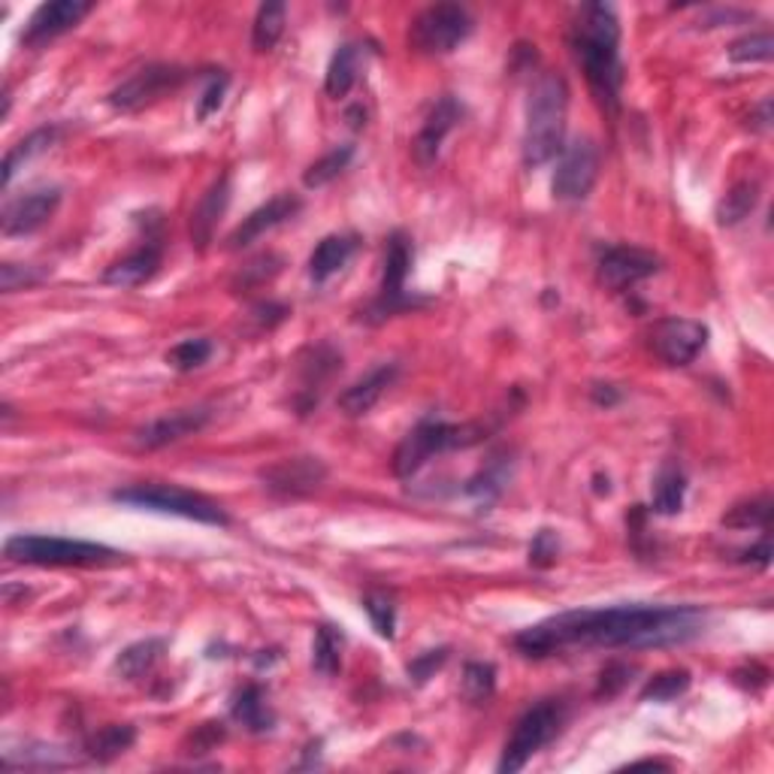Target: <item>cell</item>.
Segmentation results:
<instances>
[{
    "mask_svg": "<svg viewBox=\"0 0 774 774\" xmlns=\"http://www.w3.org/2000/svg\"><path fill=\"white\" fill-rule=\"evenodd\" d=\"M360 64H363V49L358 43H342L336 49L333 59H330V67H327V79H324V92L330 97H346L354 82L360 76Z\"/></svg>",
    "mask_w": 774,
    "mask_h": 774,
    "instance_id": "cell-25",
    "label": "cell"
},
{
    "mask_svg": "<svg viewBox=\"0 0 774 774\" xmlns=\"http://www.w3.org/2000/svg\"><path fill=\"white\" fill-rule=\"evenodd\" d=\"M227 203H231V179L221 176L219 182L200 197V203L191 212V243L197 245V252H206L209 243L215 240V227H219L221 215L227 212Z\"/></svg>",
    "mask_w": 774,
    "mask_h": 774,
    "instance_id": "cell-20",
    "label": "cell"
},
{
    "mask_svg": "<svg viewBox=\"0 0 774 774\" xmlns=\"http://www.w3.org/2000/svg\"><path fill=\"white\" fill-rule=\"evenodd\" d=\"M113 499L121 502V506H130V509L176 515V518L197 520V523H209V527H227L231 523L227 511L221 509L219 502H212V499L200 497L194 490H185V487L176 485H158V481L134 485L125 487V490H116Z\"/></svg>",
    "mask_w": 774,
    "mask_h": 774,
    "instance_id": "cell-6",
    "label": "cell"
},
{
    "mask_svg": "<svg viewBox=\"0 0 774 774\" xmlns=\"http://www.w3.org/2000/svg\"><path fill=\"white\" fill-rule=\"evenodd\" d=\"M396 372H400L396 370V363H384L379 370H372L367 379H360V382H354L351 388H346V391L339 393L336 405H339L348 417L367 415L372 405L379 403L384 393H388V388L396 382Z\"/></svg>",
    "mask_w": 774,
    "mask_h": 774,
    "instance_id": "cell-22",
    "label": "cell"
},
{
    "mask_svg": "<svg viewBox=\"0 0 774 774\" xmlns=\"http://www.w3.org/2000/svg\"><path fill=\"white\" fill-rule=\"evenodd\" d=\"M774 55V40L772 31H756V34H748L735 40L729 46V59L735 64H760V61H772Z\"/></svg>",
    "mask_w": 774,
    "mask_h": 774,
    "instance_id": "cell-37",
    "label": "cell"
},
{
    "mask_svg": "<svg viewBox=\"0 0 774 774\" xmlns=\"http://www.w3.org/2000/svg\"><path fill=\"white\" fill-rule=\"evenodd\" d=\"M448 662V647H439V650H427V654H421V657H415L412 662H409V681L412 683H427L436 671L442 669Z\"/></svg>",
    "mask_w": 774,
    "mask_h": 774,
    "instance_id": "cell-43",
    "label": "cell"
},
{
    "mask_svg": "<svg viewBox=\"0 0 774 774\" xmlns=\"http://www.w3.org/2000/svg\"><path fill=\"white\" fill-rule=\"evenodd\" d=\"M768 520H772V499H751L744 506H735L729 511L723 523L727 527H735V530H748V527H760V530H768Z\"/></svg>",
    "mask_w": 774,
    "mask_h": 774,
    "instance_id": "cell-39",
    "label": "cell"
},
{
    "mask_svg": "<svg viewBox=\"0 0 774 774\" xmlns=\"http://www.w3.org/2000/svg\"><path fill=\"white\" fill-rule=\"evenodd\" d=\"M572 52L584 67L590 88L608 113H617L624 92V61H621V22L612 7H584L572 31Z\"/></svg>",
    "mask_w": 774,
    "mask_h": 774,
    "instance_id": "cell-2",
    "label": "cell"
},
{
    "mask_svg": "<svg viewBox=\"0 0 774 774\" xmlns=\"http://www.w3.org/2000/svg\"><path fill=\"white\" fill-rule=\"evenodd\" d=\"M46 276H49L46 269H36V266L3 264L0 266V288H3V294H12V290L31 288V285L43 282Z\"/></svg>",
    "mask_w": 774,
    "mask_h": 774,
    "instance_id": "cell-40",
    "label": "cell"
},
{
    "mask_svg": "<svg viewBox=\"0 0 774 774\" xmlns=\"http://www.w3.org/2000/svg\"><path fill=\"white\" fill-rule=\"evenodd\" d=\"M590 396H593V403L605 405V409H608V405H614V403H621V393L614 391L612 384H596V388L590 391Z\"/></svg>",
    "mask_w": 774,
    "mask_h": 774,
    "instance_id": "cell-49",
    "label": "cell"
},
{
    "mask_svg": "<svg viewBox=\"0 0 774 774\" xmlns=\"http://www.w3.org/2000/svg\"><path fill=\"white\" fill-rule=\"evenodd\" d=\"M556 554H560V539H556V532L551 530L536 532V539H532L530 544L532 566H551V563L556 560Z\"/></svg>",
    "mask_w": 774,
    "mask_h": 774,
    "instance_id": "cell-46",
    "label": "cell"
},
{
    "mask_svg": "<svg viewBox=\"0 0 774 774\" xmlns=\"http://www.w3.org/2000/svg\"><path fill=\"white\" fill-rule=\"evenodd\" d=\"M360 248L358 236L351 233H333V236H324L321 243L315 245L312 257H309V278L315 285H324L327 278H333L342 266L354 257V252Z\"/></svg>",
    "mask_w": 774,
    "mask_h": 774,
    "instance_id": "cell-23",
    "label": "cell"
},
{
    "mask_svg": "<svg viewBox=\"0 0 774 774\" xmlns=\"http://www.w3.org/2000/svg\"><path fill=\"white\" fill-rule=\"evenodd\" d=\"M278 269H282V261L273 255H264V257H257V261H252L248 266H243L240 282H243V288H252V285H264V282H269V278L276 276Z\"/></svg>",
    "mask_w": 774,
    "mask_h": 774,
    "instance_id": "cell-45",
    "label": "cell"
},
{
    "mask_svg": "<svg viewBox=\"0 0 774 774\" xmlns=\"http://www.w3.org/2000/svg\"><path fill=\"white\" fill-rule=\"evenodd\" d=\"M231 714L233 720L243 723L248 732H266V729H273V723H276V717H273V711L266 706V693L261 683H248V687H243V690L236 693Z\"/></svg>",
    "mask_w": 774,
    "mask_h": 774,
    "instance_id": "cell-26",
    "label": "cell"
},
{
    "mask_svg": "<svg viewBox=\"0 0 774 774\" xmlns=\"http://www.w3.org/2000/svg\"><path fill=\"white\" fill-rule=\"evenodd\" d=\"M185 79L188 73L176 64H149L109 92V106L118 113H139V109L163 100L176 88H182Z\"/></svg>",
    "mask_w": 774,
    "mask_h": 774,
    "instance_id": "cell-9",
    "label": "cell"
},
{
    "mask_svg": "<svg viewBox=\"0 0 774 774\" xmlns=\"http://www.w3.org/2000/svg\"><path fill=\"white\" fill-rule=\"evenodd\" d=\"M629 675H633V666H626V662H608L605 669H602L600 675V687H596V696H605V699H612V696H617L621 690H624L626 683H629Z\"/></svg>",
    "mask_w": 774,
    "mask_h": 774,
    "instance_id": "cell-44",
    "label": "cell"
},
{
    "mask_svg": "<svg viewBox=\"0 0 774 774\" xmlns=\"http://www.w3.org/2000/svg\"><path fill=\"white\" fill-rule=\"evenodd\" d=\"M657 273L659 257L654 252H647V248H638V245H612V248L602 252L600 266H596L600 282L614 294L633 288V285L657 276Z\"/></svg>",
    "mask_w": 774,
    "mask_h": 774,
    "instance_id": "cell-13",
    "label": "cell"
},
{
    "mask_svg": "<svg viewBox=\"0 0 774 774\" xmlns=\"http://www.w3.org/2000/svg\"><path fill=\"white\" fill-rule=\"evenodd\" d=\"M412 269V243L403 231H396L388 236V248H384V273H382V290L370 306L367 318L370 321H384L391 315L403 312L412 306V300L405 297V278Z\"/></svg>",
    "mask_w": 774,
    "mask_h": 774,
    "instance_id": "cell-10",
    "label": "cell"
},
{
    "mask_svg": "<svg viewBox=\"0 0 774 774\" xmlns=\"http://www.w3.org/2000/svg\"><path fill=\"white\" fill-rule=\"evenodd\" d=\"M161 243L149 240L146 245H139L137 252H130L128 257H121V261L109 266L104 273V282L113 285V288H139L161 269Z\"/></svg>",
    "mask_w": 774,
    "mask_h": 774,
    "instance_id": "cell-21",
    "label": "cell"
},
{
    "mask_svg": "<svg viewBox=\"0 0 774 774\" xmlns=\"http://www.w3.org/2000/svg\"><path fill=\"white\" fill-rule=\"evenodd\" d=\"M460 121H463L460 100L452 97V94L439 97V100L433 104V109L427 113V118H424L421 130H417L415 149H412L415 151V161L421 163V167H433V163L439 161L445 139H448V134H452Z\"/></svg>",
    "mask_w": 774,
    "mask_h": 774,
    "instance_id": "cell-17",
    "label": "cell"
},
{
    "mask_svg": "<svg viewBox=\"0 0 774 774\" xmlns=\"http://www.w3.org/2000/svg\"><path fill=\"white\" fill-rule=\"evenodd\" d=\"M167 650V642L163 638H142V642H134L116 657V671L125 678V681H137L142 675H149L158 659L163 657Z\"/></svg>",
    "mask_w": 774,
    "mask_h": 774,
    "instance_id": "cell-27",
    "label": "cell"
},
{
    "mask_svg": "<svg viewBox=\"0 0 774 774\" xmlns=\"http://www.w3.org/2000/svg\"><path fill=\"white\" fill-rule=\"evenodd\" d=\"M569 116V85L560 73H542L530 88L527 128H523V163L542 167L563 151Z\"/></svg>",
    "mask_w": 774,
    "mask_h": 774,
    "instance_id": "cell-3",
    "label": "cell"
},
{
    "mask_svg": "<svg viewBox=\"0 0 774 774\" xmlns=\"http://www.w3.org/2000/svg\"><path fill=\"white\" fill-rule=\"evenodd\" d=\"M363 612L370 614L372 629L379 633L382 638L391 642L396 636V602L388 590H370L363 596Z\"/></svg>",
    "mask_w": 774,
    "mask_h": 774,
    "instance_id": "cell-36",
    "label": "cell"
},
{
    "mask_svg": "<svg viewBox=\"0 0 774 774\" xmlns=\"http://www.w3.org/2000/svg\"><path fill=\"white\" fill-rule=\"evenodd\" d=\"M303 209V200L297 194H278L273 200H266L264 206H257L255 212H248L236 227L227 236V248L231 252H240L245 245H252L255 240H261L264 233L276 231L278 224L290 221Z\"/></svg>",
    "mask_w": 774,
    "mask_h": 774,
    "instance_id": "cell-19",
    "label": "cell"
},
{
    "mask_svg": "<svg viewBox=\"0 0 774 774\" xmlns=\"http://www.w3.org/2000/svg\"><path fill=\"white\" fill-rule=\"evenodd\" d=\"M473 34V15L457 3H436L417 12L409 28V46L421 55H448Z\"/></svg>",
    "mask_w": 774,
    "mask_h": 774,
    "instance_id": "cell-8",
    "label": "cell"
},
{
    "mask_svg": "<svg viewBox=\"0 0 774 774\" xmlns=\"http://www.w3.org/2000/svg\"><path fill=\"white\" fill-rule=\"evenodd\" d=\"M690 683H693V678H690V671L687 669L659 671V675H654V678L645 683V690H642V702H657V706H666V702H671V699H678V696L687 693V690H690Z\"/></svg>",
    "mask_w": 774,
    "mask_h": 774,
    "instance_id": "cell-33",
    "label": "cell"
},
{
    "mask_svg": "<svg viewBox=\"0 0 774 774\" xmlns=\"http://www.w3.org/2000/svg\"><path fill=\"white\" fill-rule=\"evenodd\" d=\"M3 554L12 563L24 566H104L118 560V551L97 542L64 539V536H40V532H19L3 544Z\"/></svg>",
    "mask_w": 774,
    "mask_h": 774,
    "instance_id": "cell-5",
    "label": "cell"
},
{
    "mask_svg": "<svg viewBox=\"0 0 774 774\" xmlns=\"http://www.w3.org/2000/svg\"><path fill=\"white\" fill-rule=\"evenodd\" d=\"M708 346V327L693 318H666L650 330V351L669 367L693 363Z\"/></svg>",
    "mask_w": 774,
    "mask_h": 774,
    "instance_id": "cell-12",
    "label": "cell"
},
{
    "mask_svg": "<svg viewBox=\"0 0 774 774\" xmlns=\"http://www.w3.org/2000/svg\"><path fill=\"white\" fill-rule=\"evenodd\" d=\"M687 497V478L678 466H662L654 481V511L662 518H671L683 509Z\"/></svg>",
    "mask_w": 774,
    "mask_h": 774,
    "instance_id": "cell-31",
    "label": "cell"
},
{
    "mask_svg": "<svg viewBox=\"0 0 774 774\" xmlns=\"http://www.w3.org/2000/svg\"><path fill=\"white\" fill-rule=\"evenodd\" d=\"M209 412L206 405H197V409H179V412H170V415L155 417L151 424L139 427L134 433V445L142 448V452H155V448H167L173 442L185 439V436H194L200 430L206 427Z\"/></svg>",
    "mask_w": 774,
    "mask_h": 774,
    "instance_id": "cell-18",
    "label": "cell"
},
{
    "mask_svg": "<svg viewBox=\"0 0 774 774\" xmlns=\"http://www.w3.org/2000/svg\"><path fill=\"white\" fill-rule=\"evenodd\" d=\"M61 203V191L59 188H36V191H28V194L15 197L3 206V215H0V231L3 236H31L36 233L43 224H46L55 209Z\"/></svg>",
    "mask_w": 774,
    "mask_h": 774,
    "instance_id": "cell-15",
    "label": "cell"
},
{
    "mask_svg": "<svg viewBox=\"0 0 774 774\" xmlns=\"http://www.w3.org/2000/svg\"><path fill=\"white\" fill-rule=\"evenodd\" d=\"M756 203H760V182H753V179L735 182L717 203V224L720 227H735L751 215Z\"/></svg>",
    "mask_w": 774,
    "mask_h": 774,
    "instance_id": "cell-28",
    "label": "cell"
},
{
    "mask_svg": "<svg viewBox=\"0 0 774 774\" xmlns=\"http://www.w3.org/2000/svg\"><path fill=\"white\" fill-rule=\"evenodd\" d=\"M134 741H137V729L128 727V723H109V727L94 732L88 744H85V751L97 763H113L116 756L134 748Z\"/></svg>",
    "mask_w": 774,
    "mask_h": 774,
    "instance_id": "cell-29",
    "label": "cell"
},
{
    "mask_svg": "<svg viewBox=\"0 0 774 774\" xmlns=\"http://www.w3.org/2000/svg\"><path fill=\"white\" fill-rule=\"evenodd\" d=\"M596 179H600V151L590 139H575L572 146L563 149L560 161H556L551 191L563 203H581V200L590 197Z\"/></svg>",
    "mask_w": 774,
    "mask_h": 774,
    "instance_id": "cell-11",
    "label": "cell"
},
{
    "mask_svg": "<svg viewBox=\"0 0 774 774\" xmlns=\"http://www.w3.org/2000/svg\"><path fill=\"white\" fill-rule=\"evenodd\" d=\"M741 560H744V563H751L753 560V563H760V566L765 569L768 563H772V542H768V539H763V542L756 544V548H748V551L741 554Z\"/></svg>",
    "mask_w": 774,
    "mask_h": 774,
    "instance_id": "cell-48",
    "label": "cell"
},
{
    "mask_svg": "<svg viewBox=\"0 0 774 774\" xmlns=\"http://www.w3.org/2000/svg\"><path fill=\"white\" fill-rule=\"evenodd\" d=\"M285 22H288V7L285 3H278V0L264 3L257 10L255 28H252V46H255V52H261V55L273 52L278 40H282V34H285Z\"/></svg>",
    "mask_w": 774,
    "mask_h": 774,
    "instance_id": "cell-30",
    "label": "cell"
},
{
    "mask_svg": "<svg viewBox=\"0 0 774 774\" xmlns=\"http://www.w3.org/2000/svg\"><path fill=\"white\" fill-rule=\"evenodd\" d=\"M706 626V612L696 605H614L581 608L548 617L515 636L523 657L544 659L566 650H645L687 645Z\"/></svg>",
    "mask_w": 774,
    "mask_h": 774,
    "instance_id": "cell-1",
    "label": "cell"
},
{
    "mask_svg": "<svg viewBox=\"0 0 774 774\" xmlns=\"http://www.w3.org/2000/svg\"><path fill=\"white\" fill-rule=\"evenodd\" d=\"M324 478H327V466L318 457H288V460H278L261 469L264 487L278 497H306L324 485Z\"/></svg>",
    "mask_w": 774,
    "mask_h": 774,
    "instance_id": "cell-16",
    "label": "cell"
},
{
    "mask_svg": "<svg viewBox=\"0 0 774 774\" xmlns=\"http://www.w3.org/2000/svg\"><path fill=\"white\" fill-rule=\"evenodd\" d=\"M751 121H753V128L756 130H768L772 128V100L765 97L763 104L756 106V113L751 116Z\"/></svg>",
    "mask_w": 774,
    "mask_h": 774,
    "instance_id": "cell-50",
    "label": "cell"
},
{
    "mask_svg": "<svg viewBox=\"0 0 774 774\" xmlns=\"http://www.w3.org/2000/svg\"><path fill=\"white\" fill-rule=\"evenodd\" d=\"M485 439V430L475 424H445L436 417L421 421L415 430H409L403 442L393 452V475L412 478L427 466L436 454L454 452V448H473Z\"/></svg>",
    "mask_w": 774,
    "mask_h": 774,
    "instance_id": "cell-4",
    "label": "cell"
},
{
    "mask_svg": "<svg viewBox=\"0 0 774 774\" xmlns=\"http://www.w3.org/2000/svg\"><path fill=\"white\" fill-rule=\"evenodd\" d=\"M191 739H194V751L191 753H206L224 739V727H221V723H203V727H197V732Z\"/></svg>",
    "mask_w": 774,
    "mask_h": 774,
    "instance_id": "cell-47",
    "label": "cell"
},
{
    "mask_svg": "<svg viewBox=\"0 0 774 774\" xmlns=\"http://www.w3.org/2000/svg\"><path fill=\"white\" fill-rule=\"evenodd\" d=\"M61 137V128L59 125H46V128H36L31 130L28 137L19 139L15 146H12L10 151H7V158H3V173H0V185L10 188L12 176L22 170L24 163L34 161L36 155H43V151H49L55 142H59Z\"/></svg>",
    "mask_w": 774,
    "mask_h": 774,
    "instance_id": "cell-24",
    "label": "cell"
},
{
    "mask_svg": "<svg viewBox=\"0 0 774 774\" xmlns=\"http://www.w3.org/2000/svg\"><path fill=\"white\" fill-rule=\"evenodd\" d=\"M342 645L346 638L336 626L324 624L315 629V642H312V666L318 675L324 678H333L336 671L342 669Z\"/></svg>",
    "mask_w": 774,
    "mask_h": 774,
    "instance_id": "cell-32",
    "label": "cell"
},
{
    "mask_svg": "<svg viewBox=\"0 0 774 774\" xmlns=\"http://www.w3.org/2000/svg\"><path fill=\"white\" fill-rule=\"evenodd\" d=\"M497 690V669L490 662H466L460 678V696L473 706H481Z\"/></svg>",
    "mask_w": 774,
    "mask_h": 774,
    "instance_id": "cell-35",
    "label": "cell"
},
{
    "mask_svg": "<svg viewBox=\"0 0 774 774\" xmlns=\"http://www.w3.org/2000/svg\"><path fill=\"white\" fill-rule=\"evenodd\" d=\"M506 481H509V473H506L499 463H490L485 473L469 481V494L478 499H485V502H490V499H497L499 494H502Z\"/></svg>",
    "mask_w": 774,
    "mask_h": 774,
    "instance_id": "cell-41",
    "label": "cell"
},
{
    "mask_svg": "<svg viewBox=\"0 0 774 774\" xmlns=\"http://www.w3.org/2000/svg\"><path fill=\"white\" fill-rule=\"evenodd\" d=\"M563 723H566V706L560 699H544L539 706H532L530 711H523V717L515 723V732L506 741V751H502V760H499V772H520L536 753L542 751L544 744H551L560 735Z\"/></svg>",
    "mask_w": 774,
    "mask_h": 774,
    "instance_id": "cell-7",
    "label": "cell"
},
{
    "mask_svg": "<svg viewBox=\"0 0 774 774\" xmlns=\"http://www.w3.org/2000/svg\"><path fill=\"white\" fill-rule=\"evenodd\" d=\"M354 158V146H336L333 151L321 155L318 161L309 163V170L303 173V185L306 188H324L333 182L336 176L346 170L348 163Z\"/></svg>",
    "mask_w": 774,
    "mask_h": 774,
    "instance_id": "cell-34",
    "label": "cell"
},
{
    "mask_svg": "<svg viewBox=\"0 0 774 774\" xmlns=\"http://www.w3.org/2000/svg\"><path fill=\"white\" fill-rule=\"evenodd\" d=\"M94 10V3L88 0H55V3H43L36 7V12L28 19L22 31V46L40 49L59 40L61 34L73 31L76 24Z\"/></svg>",
    "mask_w": 774,
    "mask_h": 774,
    "instance_id": "cell-14",
    "label": "cell"
},
{
    "mask_svg": "<svg viewBox=\"0 0 774 774\" xmlns=\"http://www.w3.org/2000/svg\"><path fill=\"white\" fill-rule=\"evenodd\" d=\"M212 358V342L209 339H182L179 346L167 351V363L179 372L200 370Z\"/></svg>",
    "mask_w": 774,
    "mask_h": 774,
    "instance_id": "cell-38",
    "label": "cell"
},
{
    "mask_svg": "<svg viewBox=\"0 0 774 774\" xmlns=\"http://www.w3.org/2000/svg\"><path fill=\"white\" fill-rule=\"evenodd\" d=\"M227 85H231V79H227V73H221V70L209 79V85L203 88V94H200V100H197V118H200V121H206L212 113H219L221 104H224V94H227Z\"/></svg>",
    "mask_w": 774,
    "mask_h": 774,
    "instance_id": "cell-42",
    "label": "cell"
}]
</instances>
